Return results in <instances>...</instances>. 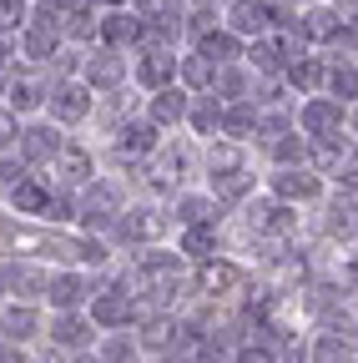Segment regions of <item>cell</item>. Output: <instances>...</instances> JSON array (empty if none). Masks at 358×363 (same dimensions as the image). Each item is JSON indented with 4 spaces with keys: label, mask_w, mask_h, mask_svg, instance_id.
<instances>
[{
    "label": "cell",
    "mask_w": 358,
    "mask_h": 363,
    "mask_svg": "<svg viewBox=\"0 0 358 363\" xmlns=\"http://www.w3.org/2000/svg\"><path fill=\"white\" fill-rule=\"evenodd\" d=\"M86 318L101 328V333H131L142 323V303H137V288L111 278V283H96V298L86 303Z\"/></svg>",
    "instance_id": "obj_1"
},
{
    "label": "cell",
    "mask_w": 358,
    "mask_h": 363,
    "mask_svg": "<svg viewBox=\"0 0 358 363\" xmlns=\"http://www.w3.org/2000/svg\"><path fill=\"white\" fill-rule=\"evenodd\" d=\"M71 147V136L56 126V121H46V116H30L26 126H21V142H16V157L30 167V172H51L56 162H61V152Z\"/></svg>",
    "instance_id": "obj_2"
},
{
    "label": "cell",
    "mask_w": 358,
    "mask_h": 363,
    "mask_svg": "<svg viewBox=\"0 0 358 363\" xmlns=\"http://www.w3.org/2000/svg\"><path fill=\"white\" fill-rule=\"evenodd\" d=\"M167 222H172V217H162L152 202H137V207H126V212L116 217V227L106 233V242H111V247H131V252L157 247V238L167 233Z\"/></svg>",
    "instance_id": "obj_3"
},
{
    "label": "cell",
    "mask_w": 358,
    "mask_h": 363,
    "mask_svg": "<svg viewBox=\"0 0 358 363\" xmlns=\"http://www.w3.org/2000/svg\"><path fill=\"white\" fill-rule=\"evenodd\" d=\"M242 227L257 238V242H288L293 233H298V207H288V202H278V197H252V202H242Z\"/></svg>",
    "instance_id": "obj_4"
},
{
    "label": "cell",
    "mask_w": 358,
    "mask_h": 363,
    "mask_svg": "<svg viewBox=\"0 0 358 363\" xmlns=\"http://www.w3.org/2000/svg\"><path fill=\"white\" fill-rule=\"evenodd\" d=\"M267 197H278L288 207H313L328 197V177L313 167H278V172H267Z\"/></svg>",
    "instance_id": "obj_5"
},
{
    "label": "cell",
    "mask_w": 358,
    "mask_h": 363,
    "mask_svg": "<svg viewBox=\"0 0 358 363\" xmlns=\"http://www.w3.org/2000/svg\"><path fill=\"white\" fill-rule=\"evenodd\" d=\"M96 91L86 86L81 76H71V81H51V101H46V121H56L61 131L66 126H81V121H91L96 116Z\"/></svg>",
    "instance_id": "obj_6"
},
{
    "label": "cell",
    "mask_w": 358,
    "mask_h": 363,
    "mask_svg": "<svg viewBox=\"0 0 358 363\" xmlns=\"http://www.w3.org/2000/svg\"><path fill=\"white\" fill-rule=\"evenodd\" d=\"M348 131V106L333 96H303L298 101V136H308L313 147L333 142V136Z\"/></svg>",
    "instance_id": "obj_7"
},
{
    "label": "cell",
    "mask_w": 358,
    "mask_h": 363,
    "mask_svg": "<svg viewBox=\"0 0 358 363\" xmlns=\"http://www.w3.org/2000/svg\"><path fill=\"white\" fill-rule=\"evenodd\" d=\"M46 101H51V71H30V66H16L11 81H6V106L30 121V116H46Z\"/></svg>",
    "instance_id": "obj_8"
},
{
    "label": "cell",
    "mask_w": 358,
    "mask_h": 363,
    "mask_svg": "<svg viewBox=\"0 0 358 363\" xmlns=\"http://www.w3.org/2000/svg\"><path fill=\"white\" fill-rule=\"evenodd\" d=\"M81 81L96 91V96H116V91H126L131 81V56L121 51H106V45H91L81 61Z\"/></svg>",
    "instance_id": "obj_9"
},
{
    "label": "cell",
    "mask_w": 358,
    "mask_h": 363,
    "mask_svg": "<svg viewBox=\"0 0 358 363\" xmlns=\"http://www.w3.org/2000/svg\"><path fill=\"white\" fill-rule=\"evenodd\" d=\"M46 283H51V267H40L35 257H0V298L35 303L46 298Z\"/></svg>",
    "instance_id": "obj_10"
},
{
    "label": "cell",
    "mask_w": 358,
    "mask_h": 363,
    "mask_svg": "<svg viewBox=\"0 0 358 363\" xmlns=\"http://www.w3.org/2000/svg\"><path fill=\"white\" fill-rule=\"evenodd\" d=\"M91 298H96V278L86 267H51V283H46L51 313H86Z\"/></svg>",
    "instance_id": "obj_11"
},
{
    "label": "cell",
    "mask_w": 358,
    "mask_h": 363,
    "mask_svg": "<svg viewBox=\"0 0 358 363\" xmlns=\"http://www.w3.org/2000/svg\"><path fill=\"white\" fill-rule=\"evenodd\" d=\"M162 142H167V136H162L147 116H126V121L111 131V152H116L121 162H137V167H152V157L162 152Z\"/></svg>",
    "instance_id": "obj_12"
},
{
    "label": "cell",
    "mask_w": 358,
    "mask_h": 363,
    "mask_svg": "<svg viewBox=\"0 0 358 363\" xmlns=\"http://www.w3.org/2000/svg\"><path fill=\"white\" fill-rule=\"evenodd\" d=\"M96 177H101V172H96V157L86 152L81 142H71V147L61 152V162H56V167L46 172V182H51L56 192H66V197H81V192L91 187Z\"/></svg>",
    "instance_id": "obj_13"
},
{
    "label": "cell",
    "mask_w": 358,
    "mask_h": 363,
    "mask_svg": "<svg viewBox=\"0 0 358 363\" xmlns=\"http://www.w3.org/2000/svg\"><path fill=\"white\" fill-rule=\"evenodd\" d=\"M177 51H162V45H142L137 56H131V81H137L147 96H157V91L177 86Z\"/></svg>",
    "instance_id": "obj_14"
},
{
    "label": "cell",
    "mask_w": 358,
    "mask_h": 363,
    "mask_svg": "<svg viewBox=\"0 0 358 363\" xmlns=\"http://www.w3.org/2000/svg\"><path fill=\"white\" fill-rule=\"evenodd\" d=\"M222 26H228L237 40H262L273 35L278 21H273V0H228V16H222Z\"/></svg>",
    "instance_id": "obj_15"
},
{
    "label": "cell",
    "mask_w": 358,
    "mask_h": 363,
    "mask_svg": "<svg viewBox=\"0 0 358 363\" xmlns=\"http://www.w3.org/2000/svg\"><path fill=\"white\" fill-rule=\"evenodd\" d=\"M172 227L182 233V227H222V202L207 192V187H182L172 197Z\"/></svg>",
    "instance_id": "obj_16"
},
{
    "label": "cell",
    "mask_w": 358,
    "mask_h": 363,
    "mask_svg": "<svg viewBox=\"0 0 358 363\" xmlns=\"http://www.w3.org/2000/svg\"><path fill=\"white\" fill-rule=\"evenodd\" d=\"M40 333H46V318H40V308L35 303H16V298H6L0 303V338L6 343H35Z\"/></svg>",
    "instance_id": "obj_17"
},
{
    "label": "cell",
    "mask_w": 358,
    "mask_h": 363,
    "mask_svg": "<svg viewBox=\"0 0 358 363\" xmlns=\"http://www.w3.org/2000/svg\"><path fill=\"white\" fill-rule=\"evenodd\" d=\"M237 288H242V267H233L228 257L197 262V272H192V293L197 298H233Z\"/></svg>",
    "instance_id": "obj_18"
},
{
    "label": "cell",
    "mask_w": 358,
    "mask_h": 363,
    "mask_svg": "<svg viewBox=\"0 0 358 363\" xmlns=\"http://www.w3.org/2000/svg\"><path fill=\"white\" fill-rule=\"evenodd\" d=\"M187 111H192V91H182V86H167V91H157V96H147V106H142V116H147L157 131L187 126Z\"/></svg>",
    "instance_id": "obj_19"
},
{
    "label": "cell",
    "mask_w": 358,
    "mask_h": 363,
    "mask_svg": "<svg viewBox=\"0 0 358 363\" xmlns=\"http://www.w3.org/2000/svg\"><path fill=\"white\" fill-rule=\"evenodd\" d=\"M46 338H51L56 348H66V353H91L96 323H91L86 313H56L51 323H46Z\"/></svg>",
    "instance_id": "obj_20"
},
{
    "label": "cell",
    "mask_w": 358,
    "mask_h": 363,
    "mask_svg": "<svg viewBox=\"0 0 358 363\" xmlns=\"http://www.w3.org/2000/svg\"><path fill=\"white\" fill-rule=\"evenodd\" d=\"M192 51H197L212 71H222V66H237V61H242L247 40H237L228 26H217V30H207V35H197V40H192Z\"/></svg>",
    "instance_id": "obj_21"
},
{
    "label": "cell",
    "mask_w": 358,
    "mask_h": 363,
    "mask_svg": "<svg viewBox=\"0 0 358 363\" xmlns=\"http://www.w3.org/2000/svg\"><path fill=\"white\" fill-rule=\"evenodd\" d=\"M283 86H288V91H298V96H323V91H328V56H318V51L298 56V61L288 66Z\"/></svg>",
    "instance_id": "obj_22"
},
{
    "label": "cell",
    "mask_w": 358,
    "mask_h": 363,
    "mask_svg": "<svg viewBox=\"0 0 358 363\" xmlns=\"http://www.w3.org/2000/svg\"><path fill=\"white\" fill-rule=\"evenodd\" d=\"M262 152H267V162H273V172H278V167H313V142H308V136H298V126L267 136Z\"/></svg>",
    "instance_id": "obj_23"
},
{
    "label": "cell",
    "mask_w": 358,
    "mask_h": 363,
    "mask_svg": "<svg viewBox=\"0 0 358 363\" xmlns=\"http://www.w3.org/2000/svg\"><path fill=\"white\" fill-rule=\"evenodd\" d=\"M217 247H222V227H182L177 233V252L187 262H212Z\"/></svg>",
    "instance_id": "obj_24"
},
{
    "label": "cell",
    "mask_w": 358,
    "mask_h": 363,
    "mask_svg": "<svg viewBox=\"0 0 358 363\" xmlns=\"http://www.w3.org/2000/svg\"><path fill=\"white\" fill-rule=\"evenodd\" d=\"M323 96L343 101L348 111L358 106V61H353V56H338V61H328V91H323Z\"/></svg>",
    "instance_id": "obj_25"
},
{
    "label": "cell",
    "mask_w": 358,
    "mask_h": 363,
    "mask_svg": "<svg viewBox=\"0 0 358 363\" xmlns=\"http://www.w3.org/2000/svg\"><path fill=\"white\" fill-rule=\"evenodd\" d=\"M222 106L217 96H192V111H187V131L202 136V142H212V136H222Z\"/></svg>",
    "instance_id": "obj_26"
},
{
    "label": "cell",
    "mask_w": 358,
    "mask_h": 363,
    "mask_svg": "<svg viewBox=\"0 0 358 363\" xmlns=\"http://www.w3.org/2000/svg\"><path fill=\"white\" fill-rule=\"evenodd\" d=\"M212 81H217V71H212L197 51H187L182 61H177V86L192 91V96H212Z\"/></svg>",
    "instance_id": "obj_27"
},
{
    "label": "cell",
    "mask_w": 358,
    "mask_h": 363,
    "mask_svg": "<svg viewBox=\"0 0 358 363\" xmlns=\"http://www.w3.org/2000/svg\"><path fill=\"white\" fill-rule=\"evenodd\" d=\"M96 353H101L106 363H137V358H142V343L126 338V333H106V338H96Z\"/></svg>",
    "instance_id": "obj_28"
},
{
    "label": "cell",
    "mask_w": 358,
    "mask_h": 363,
    "mask_svg": "<svg viewBox=\"0 0 358 363\" xmlns=\"http://www.w3.org/2000/svg\"><path fill=\"white\" fill-rule=\"evenodd\" d=\"M21 126H26V121H21V116H16L6 101H0V157H11V152H16V142H21Z\"/></svg>",
    "instance_id": "obj_29"
},
{
    "label": "cell",
    "mask_w": 358,
    "mask_h": 363,
    "mask_svg": "<svg viewBox=\"0 0 358 363\" xmlns=\"http://www.w3.org/2000/svg\"><path fill=\"white\" fill-rule=\"evenodd\" d=\"M0 363H26V348H21V343H6V338H0Z\"/></svg>",
    "instance_id": "obj_30"
},
{
    "label": "cell",
    "mask_w": 358,
    "mask_h": 363,
    "mask_svg": "<svg viewBox=\"0 0 358 363\" xmlns=\"http://www.w3.org/2000/svg\"><path fill=\"white\" fill-rule=\"evenodd\" d=\"M76 363H106L101 353H76Z\"/></svg>",
    "instance_id": "obj_31"
},
{
    "label": "cell",
    "mask_w": 358,
    "mask_h": 363,
    "mask_svg": "<svg viewBox=\"0 0 358 363\" xmlns=\"http://www.w3.org/2000/svg\"><path fill=\"white\" fill-rule=\"evenodd\" d=\"M343 338H348V348H353V353H358V323H353V328H348V333H343Z\"/></svg>",
    "instance_id": "obj_32"
},
{
    "label": "cell",
    "mask_w": 358,
    "mask_h": 363,
    "mask_svg": "<svg viewBox=\"0 0 358 363\" xmlns=\"http://www.w3.org/2000/svg\"><path fill=\"white\" fill-rule=\"evenodd\" d=\"M348 131H358V106H353V111H348Z\"/></svg>",
    "instance_id": "obj_33"
},
{
    "label": "cell",
    "mask_w": 358,
    "mask_h": 363,
    "mask_svg": "<svg viewBox=\"0 0 358 363\" xmlns=\"http://www.w3.org/2000/svg\"><path fill=\"white\" fill-rule=\"evenodd\" d=\"M353 238H358V222H353Z\"/></svg>",
    "instance_id": "obj_34"
},
{
    "label": "cell",
    "mask_w": 358,
    "mask_h": 363,
    "mask_svg": "<svg viewBox=\"0 0 358 363\" xmlns=\"http://www.w3.org/2000/svg\"><path fill=\"white\" fill-rule=\"evenodd\" d=\"M187 6H192V0H187Z\"/></svg>",
    "instance_id": "obj_35"
}]
</instances>
